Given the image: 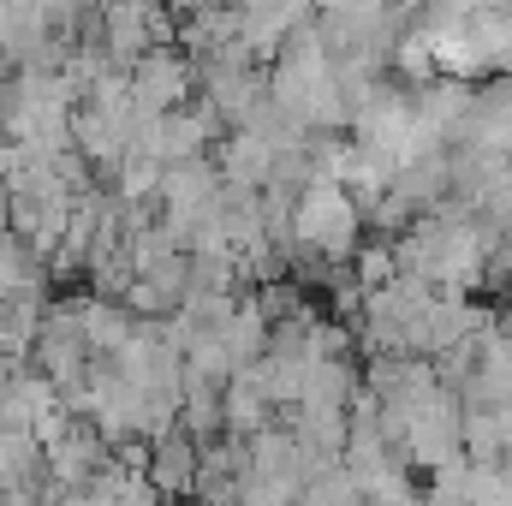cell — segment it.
Masks as SVG:
<instances>
[{
  "instance_id": "8",
  "label": "cell",
  "mask_w": 512,
  "mask_h": 506,
  "mask_svg": "<svg viewBox=\"0 0 512 506\" xmlns=\"http://www.w3.org/2000/svg\"><path fill=\"white\" fill-rule=\"evenodd\" d=\"M393 0H316V12H387Z\"/></svg>"
},
{
  "instance_id": "2",
  "label": "cell",
  "mask_w": 512,
  "mask_h": 506,
  "mask_svg": "<svg viewBox=\"0 0 512 506\" xmlns=\"http://www.w3.org/2000/svg\"><path fill=\"white\" fill-rule=\"evenodd\" d=\"M393 447H399L411 465H423V471H435V465L459 459V453H465V399H459L447 381H441V387H429V393L399 417Z\"/></svg>"
},
{
  "instance_id": "6",
  "label": "cell",
  "mask_w": 512,
  "mask_h": 506,
  "mask_svg": "<svg viewBox=\"0 0 512 506\" xmlns=\"http://www.w3.org/2000/svg\"><path fill=\"white\" fill-rule=\"evenodd\" d=\"M268 340H274V322H268V310L256 304V292L239 298V310H233V322L221 328V346H227V358H233V370H251L268 358Z\"/></svg>"
},
{
  "instance_id": "1",
  "label": "cell",
  "mask_w": 512,
  "mask_h": 506,
  "mask_svg": "<svg viewBox=\"0 0 512 506\" xmlns=\"http://www.w3.org/2000/svg\"><path fill=\"white\" fill-rule=\"evenodd\" d=\"M292 245H298V256H316V262L358 256V245H364V203L346 185L316 179L298 197V209H292Z\"/></svg>"
},
{
  "instance_id": "3",
  "label": "cell",
  "mask_w": 512,
  "mask_h": 506,
  "mask_svg": "<svg viewBox=\"0 0 512 506\" xmlns=\"http://www.w3.org/2000/svg\"><path fill=\"white\" fill-rule=\"evenodd\" d=\"M197 90V60L179 48H149L131 66V96H137V120H161L173 108H185Z\"/></svg>"
},
{
  "instance_id": "10",
  "label": "cell",
  "mask_w": 512,
  "mask_h": 506,
  "mask_svg": "<svg viewBox=\"0 0 512 506\" xmlns=\"http://www.w3.org/2000/svg\"><path fill=\"white\" fill-rule=\"evenodd\" d=\"M233 6H239V12H251V6H262V0H233Z\"/></svg>"
},
{
  "instance_id": "4",
  "label": "cell",
  "mask_w": 512,
  "mask_h": 506,
  "mask_svg": "<svg viewBox=\"0 0 512 506\" xmlns=\"http://www.w3.org/2000/svg\"><path fill=\"white\" fill-rule=\"evenodd\" d=\"M143 471H149L155 495L179 501V495H191V489H197V477H203V441H191L185 429H173V435L149 441V459H143Z\"/></svg>"
},
{
  "instance_id": "9",
  "label": "cell",
  "mask_w": 512,
  "mask_h": 506,
  "mask_svg": "<svg viewBox=\"0 0 512 506\" xmlns=\"http://www.w3.org/2000/svg\"><path fill=\"white\" fill-rule=\"evenodd\" d=\"M60 506H102V501H96L90 489H66V501H60Z\"/></svg>"
},
{
  "instance_id": "5",
  "label": "cell",
  "mask_w": 512,
  "mask_h": 506,
  "mask_svg": "<svg viewBox=\"0 0 512 506\" xmlns=\"http://www.w3.org/2000/svg\"><path fill=\"white\" fill-rule=\"evenodd\" d=\"M274 161H280V149L268 137H256V131H227L221 149H215V167H221L227 191H268Z\"/></svg>"
},
{
  "instance_id": "7",
  "label": "cell",
  "mask_w": 512,
  "mask_h": 506,
  "mask_svg": "<svg viewBox=\"0 0 512 506\" xmlns=\"http://www.w3.org/2000/svg\"><path fill=\"white\" fill-rule=\"evenodd\" d=\"M221 411H227V429L251 441L256 429H268V411H274V399L262 393L256 370H239V376L227 381V393H221Z\"/></svg>"
},
{
  "instance_id": "12",
  "label": "cell",
  "mask_w": 512,
  "mask_h": 506,
  "mask_svg": "<svg viewBox=\"0 0 512 506\" xmlns=\"http://www.w3.org/2000/svg\"><path fill=\"white\" fill-rule=\"evenodd\" d=\"M0 506H6V489H0Z\"/></svg>"
},
{
  "instance_id": "11",
  "label": "cell",
  "mask_w": 512,
  "mask_h": 506,
  "mask_svg": "<svg viewBox=\"0 0 512 506\" xmlns=\"http://www.w3.org/2000/svg\"><path fill=\"white\" fill-rule=\"evenodd\" d=\"M0 322H6V292H0Z\"/></svg>"
}]
</instances>
